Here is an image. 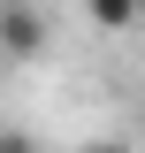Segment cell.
<instances>
[{
    "label": "cell",
    "mask_w": 145,
    "mask_h": 153,
    "mask_svg": "<svg viewBox=\"0 0 145 153\" xmlns=\"http://www.w3.org/2000/svg\"><path fill=\"white\" fill-rule=\"evenodd\" d=\"M0 54L8 61H38L46 54V16H38V8H0Z\"/></svg>",
    "instance_id": "cell-1"
},
{
    "label": "cell",
    "mask_w": 145,
    "mask_h": 153,
    "mask_svg": "<svg viewBox=\"0 0 145 153\" xmlns=\"http://www.w3.org/2000/svg\"><path fill=\"white\" fill-rule=\"evenodd\" d=\"M84 8H92V23H99V31H145L138 0H84Z\"/></svg>",
    "instance_id": "cell-2"
},
{
    "label": "cell",
    "mask_w": 145,
    "mask_h": 153,
    "mask_svg": "<svg viewBox=\"0 0 145 153\" xmlns=\"http://www.w3.org/2000/svg\"><path fill=\"white\" fill-rule=\"evenodd\" d=\"M0 153H38V146H31V130H0Z\"/></svg>",
    "instance_id": "cell-3"
},
{
    "label": "cell",
    "mask_w": 145,
    "mask_h": 153,
    "mask_svg": "<svg viewBox=\"0 0 145 153\" xmlns=\"http://www.w3.org/2000/svg\"><path fill=\"white\" fill-rule=\"evenodd\" d=\"M84 153H122V146H84Z\"/></svg>",
    "instance_id": "cell-4"
},
{
    "label": "cell",
    "mask_w": 145,
    "mask_h": 153,
    "mask_svg": "<svg viewBox=\"0 0 145 153\" xmlns=\"http://www.w3.org/2000/svg\"><path fill=\"white\" fill-rule=\"evenodd\" d=\"M138 16H145V0H138Z\"/></svg>",
    "instance_id": "cell-5"
}]
</instances>
